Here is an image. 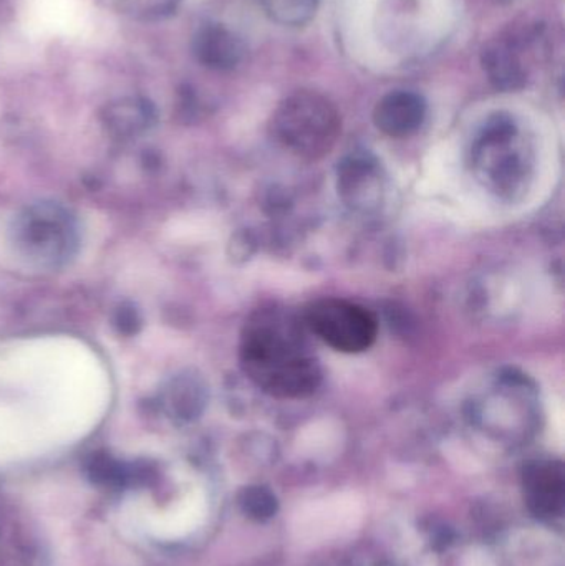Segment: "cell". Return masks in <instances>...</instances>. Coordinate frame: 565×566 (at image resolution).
<instances>
[{
  "label": "cell",
  "instance_id": "14",
  "mask_svg": "<svg viewBox=\"0 0 565 566\" xmlns=\"http://www.w3.org/2000/svg\"><path fill=\"white\" fill-rule=\"evenodd\" d=\"M504 2H511V0H504Z\"/></svg>",
  "mask_w": 565,
  "mask_h": 566
},
{
  "label": "cell",
  "instance_id": "4",
  "mask_svg": "<svg viewBox=\"0 0 565 566\" xmlns=\"http://www.w3.org/2000/svg\"><path fill=\"white\" fill-rule=\"evenodd\" d=\"M308 332L342 353H362L374 345L378 322L374 313L344 298H318L304 312Z\"/></svg>",
  "mask_w": 565,
  "mask_h": 566
},
{
  "label": "cell",
  "instance_id": "13",
  "mask_svg": "<svg viewBox=\"0 0 565 566\" xmlns=\"http://www.w3.org/2000/svg\"><path fill=\"white\" fill-rule=\"evenodd\" d=\"M242 511L254 521H268L278 511V501L264 488H249L241 495Z\"/></svg>",
  "mask_w": 565,
  "mask_h": 566
},
{
  "label": "cell",
  "instance_id": "5",
  "mask_svg": "<svg viewBox=\"0 0 565 566\" xmlns=\"http://www.w3.org/2000/svg\"><path fill=\"white\" fill-rule=\"evenodd\" d=\"M428 106L423 96L407 90L388 93L374 109V123L390 138H407L423 126Z\"/></svg>",
  "mask_w": 565,
  "mask_h": 566
},
{
  "label": "cell",
  "instance_id": "12",
  "mask_svg": "<svg viewBox=\"0 0 565 566\" xmlns=\"http://www.w3.org/2000/svg\"><path fill=\"white\" fill-rule=\"evenodd\" d=\"M182 0H115L116 7L132 19L153 22L172 15Z\"/></svg>",
  "mask_w": 565,
  "mask_h": 566
},
{
  "label": "cell",
  "instance_id": "10",
  "mask_svg": "<svg viewBox=\"0 0 565 566\" xmlns=\"http://www.w3.org/2000/svg\"><path fill=\"white\" fill-rule=\"evenodd\" d=\"M484 70L494 86L517 90L526 82V70L511 43L500 42L490 46L483 56Z\"/></svg>",
  "mask_w": 565,
  "mask_h": 566
},
{
  "label": "cell",
  "instance_id": "7",
  "mask_svg": "<svg viewBox=\"0 0 565 566\" xmlns=\"http://www.w3.org/2000/svg\"><path fill=\"white\" fill-rule=\"evenodd\" d=\"M338 191L355 208H367L380 191L377 163L367 156H350L338 168Z\"/></svg>",
  "mask_w": 565,
  "mask_h": 566
},
{
  "label": "cell",
  "instance_id": "3",
  "mask_svg": "<svg viewBox=\"0 0 565 566\" xmlns=\"http://www.w3.org/2000/svg\"><path fill=\"white\" fill-rule=\"evenodd\" d=\"M13 242L30 261L60 268L75 255L79 229L75 219L59 205H36L17 218Z\"/></svg>",
  "mask_w": 565,
  "mask_h": 566
},
{
  "label": "cell",
  "instance_id": "6",
  "mask_svg": "<svg viewBox=\"0 0 565 566\" xmlns=\"http://www.w3.org/2000/svg\"><path fill=\"white\" fill-rule=\"evenodd\" d=\"M192 52L206 69L216 72L234 70L244 59V43L221 23H205L192 39Z\"/></svg>",
  "mask_w": 565,
  "mask_h": 566
},
{
  "label": "cell",
  "instance_id": "1",
  "mask_svg": "<svg viewBox=\"0 0 565 566\" xmlns=\"http://www.w3.org/2000/svg\"><path fill=\"white\" fill-rule=\"evenodd\" d=\"M304 322L281 308L255 310L242 329V371L265 395L302 399L322 382L321 365L312 353Z\"/></svg>",
  "mask_w": 565,
  "mask_h": 566
},
{
  "label": "cell",
  "instance_id": "8",
  "mask_svg": "<svg viewBox=\"0 0 565 566\" xmlns=\"http://www.w3.org/2000/svg\"><path fill=\"white\" fill-rule=\"evenodd\" d=\"M526 488L531 509L537 515L556 514L563 505V468L554 462L531 465L526 471Z\"/></svg>",
  "mask_w": 565,
  "mask_h": 566
},
{
  "label": "cell",
  "instance_id": "2",
  "mask_svg": "<svg viewBox=\"0 0 565 566\" xmlns=\"http://www.w3.org/2000/svg\"><path fill=\"white\" fill-rule=\"evenodd\" d=\"M341 113L315 92L287 96L272 116L274 138L292 155L315 161L332 151L341 136Z\"/></svg>",
  "mask_w": 565,
  "mask_h": 566
},
{
  "label": "cell",
  "instance_id": "11",
  "mask_svg": "<svg viewBox=\"0 0 565 566\" xmlns=\"http://www.w3.org/2000/svg\"><path fill=\"white\" fill-rule=\"evenodd\" d=\"M269 19L284 27H302L311 22L321 0H259Z\"/></svg>",
  "mask_w": 565,
  "mask_h": 566
},
{
  "label": "cell",
  "instance_id": "9",
  "mask_svg": "<svg viewBox=\"0 0 565 566\" xmlns=\"http://www.w3.org/2000/svg\"><path fill=\"white\" fill-rule=\"evenodd\" d=\"M103 119L115 135L136 136L153 125L155 108L143 98H123L106 106Z\"/></svg>",
  "mask_w": 565,
  "mask_h": 566
}]
</instances>
